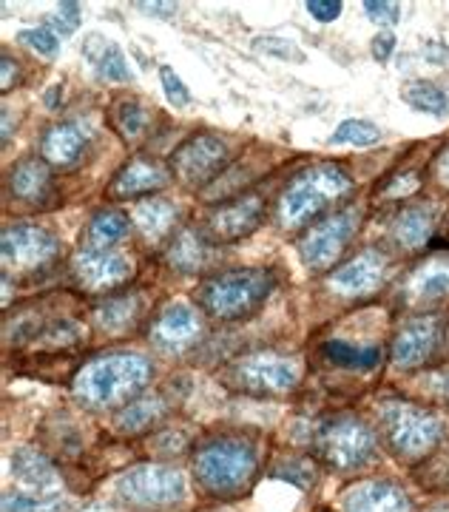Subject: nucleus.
I'll return each instance as SVG.
<instances>
[{"mask_svg":"<svg viewBox=\"0 0 449 512\" xmlns=\"http://www.w3.org/2000/svg\"><path fill=\"white\" fill-rule=\"evenodd\" d=\"M154 367L140 353L97 356L77 373L74 390L94 407H117L151 382Z\"/></svg>","mask_w":449,"mask_h":512,"instance_id":"1","label":"nucleus"},{"mask_svg":"<svg viewBox=\"0 0 449 512\" xmlns=\"http://www.w3.org/2000/svg\"><path fill=\"white\" fill-rule=\"evenodd\" d=\"M276 276L265 268H231L208 276L199 288V305L205 311L222 319L236 322L256 313L273 293Z\"/></svg>","mask_w":449,"mask_h":512,"instance_id":"2","label":"nucleus"},{"mask_svg":"<svg viewBox=\"0 0 449 512\" xmlns=\"http://www.w3.org/2000/svg\"><path fill=\"white\" fill-rule=\"evenodd\" d=\"M353 188V180L336 165H316L296 174L279 200V220L288 228L316 220Z\"/></svg>","mask_w":449,"mask_h":512,"instance_id":"3","label":"nucleus"},{"mask_svg":"<svg viewBox=\"0 0 449 512\" xmlns=\"http://www.w3.org/2000/svg\"><path fill=\"white\" fill-rule=\"evenodd\" d=\"M194 470H197V481L208 493L234 495L251 484L256 473V453L245 441H208L197 450Z\"/></svg>","mask_w":449,"mask_h":512,"instance_id":"4","label":"nucleus"},{"mask_svg":"<svg viewBox=\"0 0 449 512\" xmlns=\"http://www.w3.org/2000/svg\"><path fill=\"white\" fill-rule=\"evenodd\" d=\"M381 430L387 444L404 458H421L441 439V424L430 410L415 404H387L381 413Z\"/></svg>","mask_w":449,"mask_h":512,"instance_id":"5","label":"nucleus"},{"mask_svg":"<svg viewBox=\"0 0 449 512\" xmlns=\"http://www.w3.org/2000/svg\"><path fill=\"white\" fill-rule=\"evenodd\" d=\"M319 456L339 470H359L376 456V436L359 419H333L316 433Z\"/></svg>","mask_w":449,"mask_h":512,"instance_id":"6","label":"nucleus"},{"mask_svg":"<svg viewBox=\"0 0 449 512\" xmlns=\"http://www.w3.org/2000/svg\"><path fill=\"white\" fill-rule=\"evenodd\" d=\"M231 160V148L219 134H194L171 154V174L185 188H202L219 180L222 168Z\"/></svg>","mask_w":449,"mask_h":512,"instance_id":"7","label":"nucleus"},{"mask_svg":"<svg viewBox=\"0 0 449 512\" xmlns=\"http://www.w3.org/2000/svg\"><path fill=\"white\" fill-rule=\"evenodd\" d=\"M361 211L359 208H344L336 214H327L322 220H316L307 234L299 242V254L305 259V265L310 271H327L339 262V256L344 254L350 237L359 228Z\"/></svg>","mask_w":449,"mask_h":512,"instance_id":"8","label":"nucleus"},{"mask_svg":"<svg viewBox=\"0 0 449 512\" xmlns=\"http://www.w3.org/2000/svg\"><path fill=\"white\" fill-rule=\"evenodd\" d=\"M120 495L128 504L137 507H168L177 504L185 495V478L174 467H160V464H143L128 470L117 484Z\"/></svg>","mask_w":449,"mask_h":512,"instance_id":"9","label":"nucleus"},{"mask_svg":"<svg viewBox=\"0 0 449 512\" xmlns=\"http://www.w3.org/2000/svg\"><path fill=\"white\" fill-rule=\"evenodd\" d=\"M228 379L236 390H245L253 396H282V393H290L296 387L299 373H296V365L288 359L256 353V356L239 359L228 370Z\"/></svg>","mask_w":449,"mask_h":512,"instance_id":"10","label":"nucleus"},{"mask_svg":"<svg viewBox=\"0 0 449 512\" xmlns=\"http://www.w3.org/2000/svg\"><path fill=\"white\" fill-rule=\"evenodd\" d=\"M447 322L441 316H415L404 328L398 330L393 342V362L398 367H421L430 365L444 356L447 348Z\"/></svg>","mask_w":449,"mask_h":512,"instance_id":"11","label":"nucleus"},{"mask_svg":"<svg viewBox=\"0 0 449 512\" xmlns=\"http://www.w3.org/2000/svg\"><path fill=\"white\" fill-rule=\"evenodd\" d=\"M199 333H202V316L197 308L185 302L165 305L151 322V342L165 353H182L191 345H197Z\"/></svg>","mask_w":449,"mask_h":512,"instance_id":"12","label":"nucleus"},{"mask_svg":"<svg viewBox=\"0 0 449 512\" xmlns=\"http://www.w3.org/2000/svg\"><path fill=\"white\" fill-rule=\"evenodd\" d=\"M57 254V239L37 225H15L3 234V262L15 268H37Z\"/></svg>","mask_w":449,"mask_h":512,"instance_id":"13","label":"nucleus"},{"mask_svg":"<svg viewBox=\"0 0 449 512\" xmlns=\"http://www.w3.org/2000/svg\"><path fill=\"white\" fill-rule=\"evenodd\" d=\"M265 217V202L259 194H245L236 200L219 205L211 217V234L219 242H236V239L248 237L259 228V222Z\"/></svg>","mask_w":449,"mask_h":512,"instance_id":"14","label":"nucleus"},{"mask_svg":"<svg viewBox=\"0 0 449 512\" xmlns=\"http://www.w3.org/2000/svg\"><path fill=\"white\" fill-rule=\"evenodd\" d=\"M74 271L80 276V282L91 291H106L117 288L120 282H126L131 276V265L126 256L114 254L111 248H89L74 259Z\"/></svg>","mask_w":449,"mask_h":512,"instance_id":"15","label":"nucleus"},{"mask_svg":"<svg viewBox=\"0 0 449 512\" xmlns=\"http://www.w3.org/2000/svg\"><path fill=\"white\" fill-rule=\"evenodd\" d=\"M384 271H387L384 256L378 251H361L330 274V288L347 293V296H364V293H373L381 285Z\"/></svg>","mask_w":449,"mask_h":512,"instance_id":"16","label":"nucleus"},{"mask_svg":"<svg viewBox=\"0 0 449 512\" xmlns=\"http://www.w3.org/2000/svg\"><path fill=\"white\" fill-rule=\"evenodd\" d=\"M165 185H168V171H165L157 160L134 157V160L123 165V171L114 177V183H111V197H117V200L143 197V194L160 191Z\"/></svg>","mask_w":449,"mask_h":512,"instance_id":"17","label":"nucleus"},{"mask_svg":"<svg viewBox=\"0 0 449 512\" xmlns=\"http://www.w3.org/2000/svg\"><path fill=\"white\" fill-rule=\"evenodd\" d=\"M83 57L100 80H108V83H131L134 80L126 52L114 40H108L106 35L94 32V35L86 37L83 40Z\"/></svg>","mask_w":449,"mask_h":512,"instance_id":"18","label":"nucleus"},{"mask_svg":"<svg viewBox=\"0 0 449 512\" xmlns=\"http://www.w3.org/2000/svg\"><path fill=\"white\" fill-rule=\"evenodd\" d=\"M344 512H413L410 498L390 481H367L344 495Z\"/></svg>","mask_w":449,"mask_h":512,"instance_id":"19","label":"nucleus"},{"mask_svg":"<svg viewBox=\"0 0 449 512\" xmlns=\"http://www.w3.org/2000/svg\"><path fill=\"white\" fill-rule=\"evenodd\" d=\"M89 143V128L83 123H57L43 134V157L54 165H72L80 160Z\"/></svg>","mask_w":449,"mask_h":512,"instance_id":"20","label":"nucleus"},{"mask_svg":"<svg viewBox=\"0 0 449 512\" xmlns=\"http://www.w3.org/2000/svg\"><path fill=\"white\" fill-rule=\"evenodd\" d=\"M9 188L18 200L26 202H43L52 194V171L49 165L37 157H23L18 165H12L9 174Z\"/></svg>","mask_w":449,"mask_h":512,"instance_id":"21","label":"nucleus"},{"mask_svg":"<svg viewBox=\"0 0 449 512\" xmlns=\"http://www.w3.org/2000/svg\"><path fill=\"white\" fill-rule=\"evenodd\" d=\"M407 293L418 305L438 302L449 296V259H430L424 262L407 282Z\"/></svg>","mask_w":449,"mask_h":512,"instance_id":"22","label":"nucleus"},{"mask_svg":"<svg viewBox=\"0 0 449 512\" xmlns=\"http://www.w3.org/2000/svg\"><path fill=\"white\" fill-rule=\"evenodd\" d=\"M143 316V299L137 293H126V296H114L106 299L97 311L94 319L97 325L108 333H126L128 328L137 325V319Z\"/></svg>","mask_w":449,"mask_h":512,"instance_id":"23","label":"nucleus"},{"mask_svg":"<svg viewBox=\"0 0 449 512\" xmlns=\"http://www.w3.org/2000/svg\"><path fill=\"white\" fill-rule=\"evenodd\" d=\"M435 228V214L432 205H410L404 208L393 222V234L404 248H421L427 245Z\"/></svg>","mask_w":449,"mask_h":512,"instance_id":"24","label":"nucleus"},{"mask_svg":"<svg viewBox=\"0 0 449 512\" xmlns=\"http://www.w3.org/2000/svg\"><path fill=\"white\" fill-rule=\"evenodd\" d=\"M174 220H177V208L168 200H160V197H148L134 211V222L140 225V231L148 239L165 237L174 228Z\"/></svg>","mask_w":449,"mask_h":512,"instance_id":"25","label":"nucleus"},{"mask_svg":"<svg viewBox=\"0 0 449 512\" xmlns=\"http://www.w3.org/2000/svg\"><path fill=\"white\" fill-rule=\"evenodd\" d=\"M12 470L15 476L26 484V487H35V490H43V487H52L57 481V473L49 464V458L40 456L32 447H20L18 453L12 456Z\"/></svg>","mask_w":449,"mask_h":512,"instance_id":"26","label":"nucleus"},{"mask_svg":"<svg viewBox=\"0 0 449 512\" xmlns=\"http://www.w3.org/2000/svg\"><path fill=\"white\" fill-rule=\"evenodd\" d=\"M205 259H208V245H205V239L199 237L197 231H191V228H185L180 231V237L171 242V248H168V262L182 271V274H194L199 271L202 265H205Z\"/></svg>","mask_w":449,"mask_h":512,"instance_id":"27","label":"nucleus"},{"mask_svg":"<svg viewBox=\"0 0 449 512\" xmlns=\"http://www.w3.org/2000/svg\"><path fill=\"white\" fill-rule=\"evenodd\" d=\"M322 356L327 362H333L336 367H347V370H370L378 365L381 353L378 348H364V345H350L342 339L324 342Z\"/></svg>","mask_w":449,"mask_h":512,"instance_id":"28","label":"nucleus"},{"mask_svg":"<svg viewBox=\"0 0 449 512\" xmlns=\"http://www.w3.org/2000/svg\"><path fill=\"white\" fill-rule=\"evenodd\" d=\"M401 97L413 106L415 111H424V114H432V117H444L449 111V97L441 86H435L432 80H410L404 89H401Z\"/></svg>","mask_w":449,"mask_h":512,"instance_id":"29","label":"nucleus"},{"mask_svg":"<svg viewBox=\"0 0 449 512\" xmlns=\"http://www.w3.org/2000/svg\"><path fill=\"white\" fill-rule=\"evenodd\" d=\"M162 413H165V407L157 396H151V399H134V402H128L123 410H120V416H117V427L123 430V433H140V430H148L154 421L160 419Z\"/></svg>","mask_w":449,"mask_h":512,"instance_id":"30","label":"nucleus"},{"mask_svg":"<svg viewBox=\"0 0 449 512\" xmlns=\"http://www.w3.org/2000/svg\"><path fill=\"white\" fill-rule=\"evenodd\" d=\"M128 234V220L126 214L120 211H100L89 225V239L91 248H111L117 245L120 239Z\"/></svg>","mask_w":449,"mask_h":512,"instance_id":"31","label":"nucleus"},{"mask_svg":"<svg viewBox=\"0 0 449 512\" xmlns=\"http://www.w3.org/2000/svg\"><path fill=\"white\" fill-rule=\"evenodd\" d=\"M69 507L60 495H32V493H6L3 512H63Z\"/></svg>","mask_w":449,"mask_h":512,"instance_id":"32","label":"nucleus"},{"mask_svg":"<svg viewBox=\"0 0 449 512\" xmlns=\"http://www.w3.org/2000/svg\"><path fill=\"white\" fill-rule=\"evenodd\" d=\"M381 140V128L370 120H344L342 126L333 131L330 143L342 146V143H350V146H373Z\"/></svg>","mask_w":449,"mask_h":512,"instance_id":"33","label":"nucleus"},{"mask_svg":"<svg viewBox=\"0 0 449 512\" xmlns=\"http://www.w3.org/2000/svg\"><path fill=\"white\" fill-rule=\"evenodd\" d=\"M114 123L128 143H134L145 131V109L140 106V100H117Z\"/></svg>","mask_w":449,"mask_h":512,"instance_id":"34","label":"nucleus"},{"mask_svg":"<svg viewBox=\"0 0 449 512\" xmlns=\"http://www.w3.org/2000/svg\"><path fill=\"white\" fill-rule=\"evenodd\" d=\"M253 52L265 57H276V60H290V63H302L305 60V52L293 43V40H285V37L265 35L253 40Z\"/></svg>","mask_w":449,"mask_h":512,"instance_id":"35","label":"nucleus"},{"mask_svg":"<svg viewBox=\"0 0 449 512\" xmlns=\"http://www.w3.org/2000/svg\"><path fill=\"white\" fill-rule=\"evenodd\" d=\"M80 3H60L57 9H54V15L46 18V26L52 29L57 37H69L77 32V26H80Z\"/></svg>","mask_w":449,"mask_h":512,"instance_id":"36","label":"nucleus"},{"mask_svg":"<svg viewBox=\"0 0 449 512\" xmlns=\"http://www.w3.org/2000/svg\"><path fill=\"white\" fill-rule=\"evenodd\" d=\"M20 43H26L32 52L43 57H57L60 52V37L54 35L49 26H40V29H23L20 32Z\"/></svg>","mask_w":449,"mask_h":512,"instance_id":"37","label":"nucleus"},{"mask_svg":"<svg viewBox=\"0 0 449 512\" xmlns=\"http://www.w3.org/2000/svg\"><path fill=\"white\" fill-rule=\"evenodd\" d=\"M160 80H162V92H165V97H168V103H171V106L185 109V106L191 103V92L185 89V83L180 80V74L174 72L171 66H162Z\"/></svg>","mask_w":449,"mask_h":512,"instance_id":"38","label":"nucleus"},{"mask_svg":"<svg viewBox=\"0 0 449 512\" xmlns=\"http://www.w3.org/2000/svg\"><path fill=\"white\" fill-rule=\"evenodd\" d=\"M364 12H367V18L376 20V23H387V26H393L401 20V6L398 3H378V0H367L364 3Z\"/></svg>","mask_w":449,"mask_h":512,"instance_id":"39","label":"nucleus"},{"mask_svg":"<svg viewBox=\"0 0 449 512\" xmlns=\"http://www.w3.org/2000/svg\"><path fill=\"white\" fill-rule=\"evenodd\" d=\"M305 9L310 12V18H316L319 23H330L342 15V3L339 0H307Z\"/></svg>","mask_w":449,"mask_h":512,"instance_id":"40","label":"nucleus"},{"mask_svg":"<svg viewBox=\"0 0 449 512\" xmlns=\"http://www.w3.org/2000/svg\"><path fill=\"white\" fill-rule=\"evenodd\" d=\"M421 55H424L427 63L444 66V63L449 60V46L444 43V40H435V37H430V40H424V43H421Z\"/></svg>","mask_w":449,"mask_h":512,"instance_id":"41","label":"nucleus"},{"mask_svg":"<svg viewBox=\"0 0 449 512\" xmlns=\"http://www.w3.org/2000/svg\"><path fill=\"white\" fill-rule=\"evenodd\" d=\"M393 49H396V35L393 32H378L373 37V57L378 63H387L393 57Z\"/></svg>","mask_w":449,"mask_h":512,"instance_id":"42","label":"nucleus"},{"mask_svg":"<svg viewBox=\"0 0 449 512\" xmlns=\"http://www.w3.org/2000/svg\"><path fill=\"white\" fill-rule=\"evenodd\" d=\"M134 6L145 15H154V18H171L177 12V3H134Z\"/></svg>","mask_w":449,"mask_h":512,"instance_id":"43","label":"nucleus"},{"mask_svg":"<svg viewBox=\"0 0 449 512\" xmlns=\"http://www.w3.org/2000/svg\"><path fill=\"white\" fill-rule=\"evenodd\" d=\"M418 188V177H404V180H396V183L387 188L390 197H401L398 191H415Z\"/></svg>","mask_w":449,"mask_h":512,"instance_id":"44","label":"nucleus"},{"mask_svg":"<svg viewBox=\"0 0 449 512\" xmlns=\"http://www.w3.org/2000/svg\"><path fill=\"white\" fill-rule=\"evenodd\" d=\"M0 63H3V92H9V89H12V74L18 77V69L12 66V57L9 55H3Z\"/></svg>","mask_w":449,"mask_h":512,"instance_id":"45","label":"nucleus"},{"mask_svg":"<svg viewBox=\"0 0 449 512\" xmlns=\"http://www.w3.org/2000/svg\"><path fill=\"white\" fill-rule=\"evenodd\" d=\"M60 86H52V89H49V92H46V106H49V109H57V100H60Z\"/></svg>","mask_w":449,"mask_h":512,"instance_id":"46","label":"nucleus"},{"mask_svg":"<svg viewBox=\"0 0 449 512\" xmlns=\"http://www.w3.org/2000/svg\"><path fill=\"white\" fill-rule=\"evenodd\" d=\"M12 137V117H9V109H3V143H9Z\"/></svg>","mask_w":449,"mask_h":512,"instance_id":"47","label":"nucleus"},{"mask_svg":"<svg viewBox=\"0 0 449 512\" xmlns=\"http://www.w3.org/2000/svg\"><path fill=\"white\" fill-rule=\"evenodd\" d=\"M438 174H441V180L449 185V151L441 157V163H438Z\"/></svg>","mask_w":449,"mask_h":512,"instance_id":"48","label":"nucleus"},{"mask_svg":"<svg viewBox=\"0 0 449 512\" xmlns=\"http://www.w3.org/2000/svg\"><path fill=\"white\" fill-rule=\"evenodd\" d=\"M432 512H449V507H438V510H432Z\"/></svg>","mask_w":449,"mask_h":512,"instance_id":"49","label":"nucleus"},{"mask_svg":"<svg viewBox=\"0 0 449 512\" xmlns=\"http://www.w3.org/2000/svg\"><path fill=\"white\" fill-rule=\"evenodd\" d=\"M89 512H106V510H89Z\"/></svg>","mask_w":449,"mask_h":512,"instance_id":"50","label":"nucleus"},{"mask_svg":"<svg viewBox=\"0 0 449 512\" xmlns=\"http://www.w3.org/2000/svg\"><path fill=\"white\" fill-rule=\"evenodd\" d=\"M447 396H449V379H447Z\"/></svg>","mask_w":449,"mask_h":512,"instance_id":"51","label":"nucleus"},{"mask_svg":"<svg viewBox=\"0 0 449 512\" xmlns=\"http://www.w3.org/2000/svg\"><path fill=\"white\" fill-rule=\"evenodd\" d=\"M447 97H449V92H447Z\"/></svg>","mask_w":449,"mask_h":512,"instance_id":"52","label":"nucleus"}]
</instances>
